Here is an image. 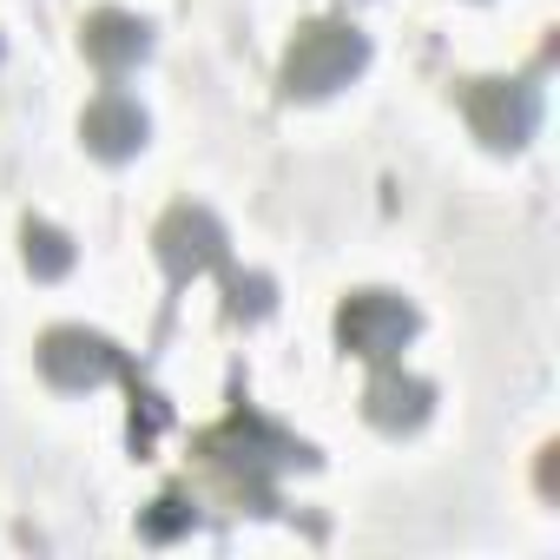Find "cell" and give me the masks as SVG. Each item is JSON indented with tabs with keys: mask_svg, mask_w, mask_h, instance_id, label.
Masks as SVG:
<instances>
[{
	"mask_svg": "<svg viewBox=\"0 0 560 560\" xmlns=\"http://www.w3.org/2000/svg\"><path fill=\"white\" fill-rule=\"evenodd\" d=\"M370 67V40L350 21H311L298 27V40L284 47V93L291 100H330L337 86H350Z\"/></svg>",
	"mask_w": 560,
	"mask_h": 560,
	"instance_id": "cell-1",
	"label": "cell"
},
{
	"mask_svg": "<svg viewBox=\"0 0 560 560\" xmlns=\"http://www.w3.org/2000/svg\"><path fill=\"white\" fill-rule=\"evenodd\" d=\"M416 304L396 298V291H350L337 304V343L357 357V363H396L416 337Z\"/></svg>",
	"mask_w": 560,
	"mask_h": 560,
	"instance_id": "cell-2",
	"label": "cell"
},
{
	"mask_svg": "<svg viewBox=\"0 0 560 560\" xmlns=\"http://www.w3.org/2000/svg\"><path fill=\"white\" fill-rule=\"evenodd\" d=\"M455 100H462L468 132H475L481 145H494V152L527 145L534 126H540V93H534L527 80H468Z\"/></svg>",
	"mask_w": 560,
	"mask_h": 560,
	"instance_id": "cell-3",
	"label": "cell"
},
{
	"mask_svg": "<svg viewBox=\"0 0 560 560\" xmlns=\"http://www.w3.org/2000/svg\"><path fill=\"white\" fill-rule=\"evenodd\" d=\"M152 244H159V264H165L172 277H198V270H224V264H231L224 224H218L205 205H172V211L159 218Z\"/></svg>",
	"mask_w": 560,
	"mask_h": 560,
	"instance_id": "cell-4",
	"label": "cell"
},
{
	"mask_svg": "<svg viewBox=\"0 0 560 560\" xmlns=\"http://www.w3.org/2000/svg\"><path fill=\"white\" fill-rule=\"evenodd\" d=\"M40 370H47V383H60V389H100V383L119 376V350H113L100 330L60 324V330L40 337Z\"/></svg>",
	"mask_w": 560,
	"mask_h": 560,
	"instance_id": "cell-5",
	"label": "cell"
},
{
	"mask_svg": "<svg viewBox=\"0 0 560 560\" xmlns=\"http://www.w3.org/2000/svg\"><path fill=\"white\" fill-rule=\"evenodd\" d=\"M429 409H435V389H429L416 370H402V363H376V376L363 383V416H370L376 429H389V435L422 429Z\"/></svg>",
	"mask_w": 560,
	"mask_h": 560,
	"instance_id": "cell-6",
	"label": "cell"
},
{
	"mask_svg": "<svg viewBox=\"0 0 560 560\" xmlns=\"http://www.w3.org/2000/svg\"><path fill=\"white\" fill-rule=\"evenodd\" d=\"M80 54L100 67V73H132L145 54H152V27L126 8H93L80 21Z\"/></svg>",
	"mask_w": 560,
	"mask_h": 560,
	"instance_id": "cell-7",
	"label": "cell"
},
{
	"mask_svg": "<svg viewBox=\"0 0 560 560\" xmlns=\"http://www.w3.org/2000/svg\"><path fill=\"white\" fill-rule=\"evenodd\" d=\"M145 132H152V119H145V106L132 100V93H100L86 113H80V139H86V152L93 159H132L139 145H145Z\"/></svg>",
	"mask_w": 560,
	"mask_h": 560,
	"instance_id": "cell-8",
	"label": "cell"
},
{
	"mask_svg": "<svg viewBox=\"0 0 560 560\" xmlns=\"http://www.w3.org/2000/svg\"><path fill=\"white\" fill-rule=\"evenodd\" d=\"M21 257H27L34 277H67V270H73V237H67L60 224H47V218H27V231H21Z\"/></svg>",
	"mask_w": 560,
	"mask_h": 560,
	"instance_id": "cell-9",
	"label": "cell"
},
{
	"mask_svg": "<svg viewBox=\"0 0 560 560\" xmlns=\"http://www.w3.org/2000/svg\"><path fill=\"white\" fill-rule=\"evenodd\" d=\"M224 291H231V317H270V277H224Z\"/></svg>",
	"mask_w": 560,
	"mask_h": 560,
	"instance_id": "cell-10",
	"label": "cell"
}]
</instances>
